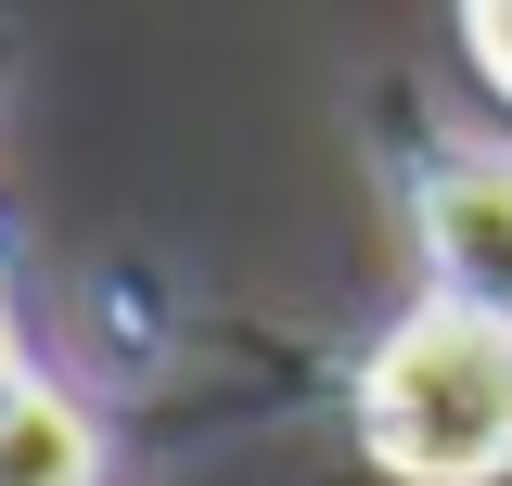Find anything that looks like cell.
<instances>
[{
	"instance_id": "obj_1",
	"label": "cell",
	"mask_w": 512,
	"mask_h": 486,
	"mask_svg": "<svg viewBox=\"0 0 512 486\" xmlns=\"http://www.w3.org/2000/svg\"><path fill=\"white\" fill-rule=\"evenodd\" d=\"M359 435L397 486H500L512 474V320L423 295L359 359Z\"/></svg>"
},
{
	"instance_id": "obj_2",
	"label": "cell",
	"mask_w": 512,
	"mask_h": 486,
	"mask_svg": "<svg viewBox=\"0 0 512 486\" xmlns=\"http://www.w3.org/2000/svg\"><path fill=\"white\" fill-rule=\"evenodd\" d=\"M423 269L436 295L512 320V154H448L423 180Z\"/></svg>"
},
{
	"instance_id": "obj_3",
	"label": "cell",
	"mask_w": 512,
	"mask_h": 486,
	"mask_svg": "<svg viewBox=\"0 0 512 486\" xmlns=\"http://www.w3.org/2000/svg\"><path fill=\"white\" fill-rule=\"evenodd\" d=\"M0 486H103L90 410L52 397V384H13V397H0Z\"/></svg>"
},
{
	"instance_id": "obj_4",
	"label": "cell",
	"mask_w": 512,
	"mask_h": 486,
	"mask_svg": "<svg viewBox=\"0 0 512 486\" xmlns=\"http://www.w3.org/2000/svg\"><path fill=\"white\" fill-rule=\"evenodd\" d=\"M461 26H474V64L500 77V103H512V0H461Z\"/></svg>"
},
{
	"instance_id": "obj_5",
	"label": "cell",
	"mask_w": 512,
	"mask_h": 486,
	"mask_svg": "<svg viewBox=\"0 0 512 486\" xmlns=\"http://www.w3.org/2000/svg\"><path fill=\"white\" fill-rule=\"evenodd\" d=\"M13 384H26V371H13V320H0V397H13Z\"/></svg>"
}]
</instances>
